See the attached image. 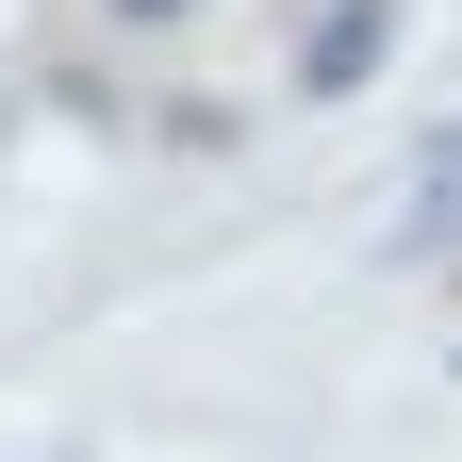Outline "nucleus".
<instances>
[{"label": "nucleus", "mask_w": 462, "mask_h": 462, "mask_svg": "<svg viewBox=\"0 0 462 462\" xmlns=\"http://www.w3.org/2000/svg\"><path fill=\"white\" fill-rule=\"evenodd\" d=\"M396 33H413V0H314V33H298V99H364L396 67Z\"/></svg>", "instance_id": "obj_1"}, {"label": "nucleus", "mask_w": 462, "mask_h": 462, "mask_svg": "<svg viewBox=\"0 0 462 462\" xmlns=\"http://www.w3.org/2000/svg\"><path fill=\"white\" fill-rule=\"evenodd\" d=\"M462 248V116L430 133V165H413V199L380 215V264H446Z\"/></svg>", "instance_id": "obj_2"}, {"label": "nucleus", "mask_w": 462, "mask_h": 462, "mask_svg": "<svg viewBox=\"0 0 462 462\" xmlns=\"http://www.w3.org/2000/svg\"><path fill=\"white\" fill-rule=\"evenodd\" d=\"M99 17H133V33H165V17H199V0H99Z\"/></svg>", "instance_id": "obj_3"}]
</instances>
